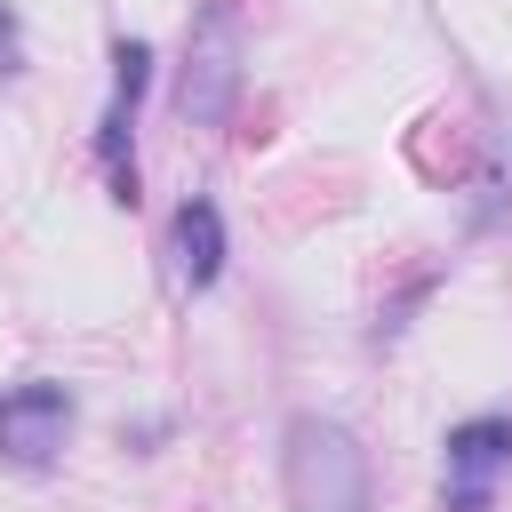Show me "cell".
<instances>
[{
  "label": "cell",
  "mask_w": 512,
  "mask_h": 512,
  "mask_svg": "<svg viewBox=\"0 0 512 512\" xmlns=\"http://www.w3.org/2000/svg\"><path fill=\"white\" fill-rule=\"evenodd\" d=\"M280 472H288V512H368V448L336 416H296Z\"/></svg>",
  "instance_id": "cell-1"
},
{
  "label": "cell",
  "mask_w": 512,
  "mask_h": 512,
  "mask_svg": "<svg viewBox=\"0 0 512 512\" xmlns=\"http://www.w3.org/2000/svg\"><path fill=\"white\" fill-rule=\"evenodd\" d=\"M240 72H248V40H240V16H232V0H208V8L192 16V40H184L176 112H184L192 128H216V120H232Z\"/></svg>",
  "instance_id": "cell-2"
},
{
  "label": "cell",
  "mask_w": 512,
  "mask_h": 512,
  "mask_svg": "<svg viewBox=\"0 0 512 512\" xmlns=\"http://www.w3.org/2000/svg\"><path fill=\"white\" fill-rule=\"evenodd\" d=\"M72 440V392L64 384H16L0 392V456L8 464H48L56 448Z\"/></svg>",
  "instance_id": "cell-3"
},
{
  "label": "cell",
  "mask_w": 512,
  "mask_h": 512,
  "mask_svg": "<svg viewBox=\"0 0 512 512\" xmlns=\"http://www.w3.org/2000/svg\"><path fill=\"white\" fill-rule=\"evenodd\" d=\"M512 472V416H472L448 432V504L488 512V480Z\"/></svg>",
  "instance_id": "cell-4"
},
{
  "label": "cell",
  "mask_w": 512,
  "mask_h": 512,
  "mask_svg": "<svg viewBox=\"0 0 512 512\" xmlns=\"http://www.w3.org/2000/svg\"><path fill=\"white\" fill-rule=\"evenodd\" d=\"M176 272H184V288H208L224 272V216H216V200H184L176 208Z\"/></svg>",
  "instance_id": "cell-5"
},
{
  "label": "cell",
  "mask_w": 512,
  "mask_h": 512,
  "mask_svg": "<svg viewBox=\"0 0 512 512\" xmlns=\"http://www.w3.org/2000/svg\"><path fill=\"white\" fill-rule=\"evenodd\" d=\"M144 80H152V48H144V40H120V48H112V104H128V112H136Z\"/></svg>",
  "instance_id": "cell-6"
},
{
  "label": "cell",
  "mask_w": 512,
  "mask_h": 512,
  "mask_svg": "<svg viewBox=\"0 0 512 512\" xmlns=\"http://www.w3.org/2000/svg\"><path fill=\"white\" fill-rule=\"evenodd\" d=\"M0 72H16V16L0 8Z\"/></svg>",
  "instance_id": "cell-7"
}]
</instances>
